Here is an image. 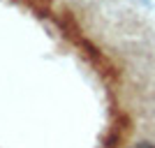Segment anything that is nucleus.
<instances>
[{
    "mask_svg": "<svg viewBox=\"0 0 155 148\" xmlns=\"http://www.w3.org/2000/svg\"><path fill=\"white\" fill-rule=\"evenodd\" d=\"M132 148H155V146H153L150 141H139V143H134Z\"/></svg>",
    "mask_w": 155,
    "mask_h": 148,
    "instance_id": "1",
    "label": "nucleus"
}]
</instances>
